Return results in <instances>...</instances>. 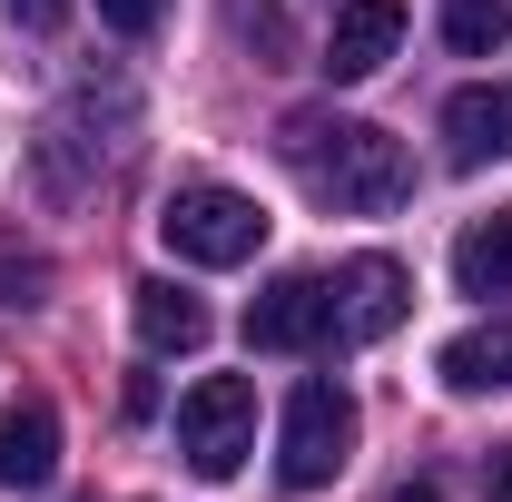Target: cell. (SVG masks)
Listing matches in <instances>:
<instances>
[{"mask_svg":"<svg viewBox=\"0 0 512 502\" xmlns=\"http://www.w3.org/2000/svg\"><path fill=\"white\" fill-rule=\"evenodd\" d=\"M286 168L306 178V197H325L335 217H384L414 197V158L404 138H384L375 119H325V109H296L286 119Z\"/></svg>","mask_w":512,"mask_h":502,"instance_id":"cell-1","label":"cell"},{"mask_svg":"<svg viewBox=\"0 0 512 502\" xmlns=\"http://www.w3.org/2000/svg\"><path fill=\"white\" fill-rule=\"evenodd\" d=\"M158 237H168L178 266H247V256L266 247V207H256L247 188L197 178V188H178L168 207H158Z\"/></svg>","mask_w":512,"mask_h":502,"instance_id":"cell-2","label":"cell"},{"mask_svg":"<svg viewBox=\"0 0 512 502\" xmlns=\"http://www.w3.org/2000/svg\"><path fill=\"white\" fill-rule=\"evenodd\" d=\"M345 453H355V394L345 384H296L286 394V424H276V483L286 493H316L345 473Z\"/></svg>","mask_w":512,"mask_h":502,"instance_id":"cell-3","label":"cell"},{"mask_svg":"<svg viewBox=\"0 0 512 502\" xmlns=\"http://www.w3.org/2000/svg\"><path fill=\"white\" fill-rule=\"evenodd\" d=\"M178 453H188L197 483H227L256 453V384L247 375H207L178 394Z\"/></svg>","mask_w":512,"mask_h":502,"instance_id":"cell-4","label":"cell"},{"mask_svg":"<svg viewBox=\"0 0 512 502\" xmlns=\"http://www.w3.org/2000/svg\"><path fill=\"white\" fill-rule=\"evenodd\" d=\"M325 335H335V286H325V276H276L247 306V345L256 355H316Z\"/></svg>","mask_w":512,"mask_h":502,"instance_id":"cell-5","label":"cell"},{"mask_svg":"<svg viewBox=\"0 0 512 502\" xmlns=\"http://www.w3.org/2000/svg\"><path fill=\"white\" fill-rule=\"evenodd\" d=\"M404 306H414V276H404L394 256H355V266L335 276V345H375V335H394Z\"/></svg>","mask_w":512,"mask_h":502,"instance_id":"cell-6","label":"cell"},{"mask_svg":"<svg viewBox=\"0 0 512 502\" xmlns=\"http://www.w3.org/2000/svg\"><path fill=\"white\" fill-rule=\"evenodd\" d=\"M394 40H404V0H345L335 10V30H325V79H375L394 60Z\"/></svg>","mask_w":512,"mask_h":502,"instance_id":"cell-7","label":"cell"},{"mask_svg":"<svg viewBox=\"0 0 512 502\" xmlns=\"http://www.w3.org/2000/svg\"><path fill=\"white\" fill-rule=\"evenodd\" d=\"M444 148H453V168H493V158H512V89H503V79H473V89L444 99Z\"/></svg>","mask_w":512,"mask_h":502,"instance_id":"cell-8","label":"cell"},{"mask_svg":"<svg viewBox=\"0 0 512 502\" xmlns=\"http://www.w3.org/2000/svg\"><path fill=\"white\" fill-rule=\"evenodd\" d=\"M60 473V414L40 404V394H20L10 414H0V483H20V493H40Z\"/></svg>","mask_w":512,"mask_h":502,"instance_id":"cell-9","label":"cell"},{"mask_svg":"<svg viewBox=\"0 0 512 502\" xmlns=\"http://www.w3.org/2000/svg\"><path fill=\"white\" fill-rule=\"evenodd\" d=\"M128 315H138V345H148V355H197V345H207V306H197L178 276H148V286L128 296Z\"/></svg>","mask_w":512,"mask_h":502,"instance_id":"cell-10","label":"cell"},{"mask_svg":"<svg viewBox=\"0 0 512 502\" xmlns=\"http://www.w3.org/2000/svg\"><path fill=\"white\" fill-rule=\"evenodd\" d=\"M453 286L463 296H512V207L453 237Z\"/></svg>","mask_w":512,"mask_h":502,"instance_id":"cell-11","label":"cell"},{"mask_svg":"<svg viewBox=\"0 0 512 502\" xmlns=\"http://www.w3.org/2000/svg\"><path fill=\"white\" fill-rule=\"evenodd\" d=\"M444 384H453V394H493V384H512V325L453 335V345H444Z\"/></svg>","mask_w":512,"mask_h":502,"instance_id":"cell-12","label":"cell"},{"mask_svg":"<svg viewBox=\"0 0 512 502\" xmlns=\"http://www.w3.org/2000/svg\"><path fill=\"white\" fill-rule=\"evenodd\" d=\"M444 40L473 50V60L503 50V40H512V0H444Z\"/></svg>","mask_w":512,"mask_h":502,"instance_id":"cell-13","label":"cell"},{"mask_svg":"<svg viewBox=\"0 0 512 502\" xmlns=\"http://www.w3.org/2000/svg\"><path fill=\"white\" fill-rule=\"evenodd\" d=\"M50 296V256L20 247V237H0V315H30Z\"/></svg>","mask_w":512,"mask_h":502,"instance_id":"cell-14","label":"cell"},{"mask_svg":"<svg viewBox=\"0 0 512 502\" xmlns=\"http://www.w3.org/2000/svg\"><path fill=\"white\" fill-rule=\"evenodd\" d=\"M99 20H109V30H128V40H148V30L168 20V0H99Z\"/></svg>","mask_w":512,"mask_h":502,"instance_id":"cell-15","label":"cell"},{"mask_svg":"<svg viewBox=\"0 0 512 502\" xmlns=\"http://www.w3.org/2000/svg\"><path fill=\"white\" fill-rule=\"evenodd\" d=\"M10 20H20V30H60L69 0H10Z\"/></svg>","mask_w":512,"mask_h":502,"instance_id":"cell-16","label":"cell"},{"mask_svg":"<svg viewBox=\"0 0 512 502\" xmlns=\"http://www.w3.org/2000/svg\"><path fill=\"white\" fill-rule=\"evenodd\" d=\"M483 502H512V443H493V463H483Z\"/></svg>","mask_w":512,"mask_h":502,"instance_id":"cell-17","label":"cell"},{"mask_svg":"<svg viewBox=\"0 0 512 502\" xmlns=\"http://www.w3.org/2000/svg\"><path fill=\"white\" fill-rule=\"evenodd\" d=\"M394 502H444V493H434V483H404V493H394Z\"/></svg>","mask_w":512,"mask_h":502,"instance_id":"cell-18","label":"cell"}]
</instances>
